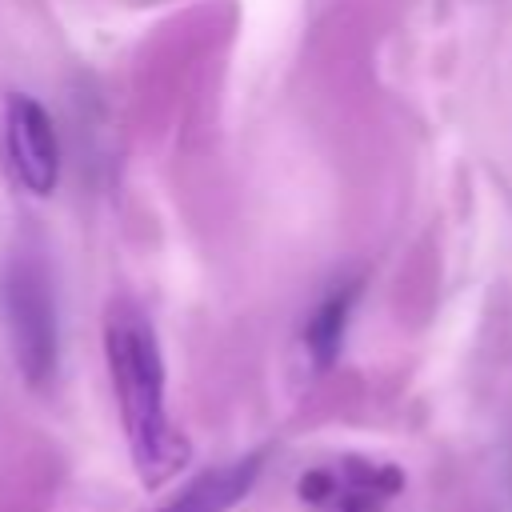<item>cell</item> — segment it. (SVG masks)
<instances>
[{"label": "cell", "instance_id": "obj_1", "mask_svg": "<svg viewBox=\"0 0 512 512\" xmlns=\"http://www.w3.org/2000/svg\"><path fill=\"white\" fill-rule=\"evenodd\" d=\"M104 360L132 464L148 488H160L168 476L180 472L188 448L168 412L164 356L156 332L132 300H116L104 316Z\"/></svg>", "mask_w": 512, "mask_h": 512}, {"label": "cell", "instance_id": "obj_2", "mask_svg": "<svg viewBox=\"0 0 512 512\" xmlns=\"http://www.w3.org/2000/svg\"><path fill=\"white\" fill-rule=\"evenodd\" d=\"M4 308H8V332L16 348V364L28 384L44 388L56 372V308L48 272L36 252H20L8 264L4 276Z\"/></svg>", "mask_w": 512, "mask_h": 512}, {"label": "cell", "instance_id": "obj_3", "mask_svg": "<svg viewBox=\"0 0 512 512\" xmlns=\"http://www.w3.org/2000/svg\"><path fill=\"white\" fill-rule=\"evenodd\" d=\"M404 476L392 464L344 456L316 464L300 476V500L308 512H384Z\"/></svg>", "mask_w": 512, "mask_h": 512}, {"label": "cell", "instance_id": "obj_4", "mask_svg": "<svg viewBox=\"0 0 512 512\" xmlns=\"http://www.w3.org/2000/svg\"><path fill=\"white\" fill-rule=\"evenodd\" d=\"M4 152H8V168L20 180L24 192L32 196H48L60 180V144H56V128L52 116L44 112L40 100L12 92L8 108H4Z\"/></svg>", "mask_w": 512, "mask_h": 512}, {"label": "cell", "instance_id": "obj_5", "mask_svg": "<svg viewBox=\"0 0 512 512\" xmlns=\"http://www.w3.org/2000/svg\"><path fill=\"white\" fill-rule=\"evenodd\" d=\"M260 476V456H244L236 464H220L200 472L180 496H172L160 512H228Z\"/></svg>", "mask_w": 512, "mask_h": 512}, {"label": "cell", "instance_id": "obj_6", "mask_svg": "<svg viewBox=\"0 0 512 512\" xmlns=\"http://www.w3.org/2000/svg\"><path fill=\"white\" fill-rule=\"evenodd\" d=\"M352 300H356V288L332 292V296L312 312V320H308V328H304V344H308V352H312V360H316L320 368H328V364L336 360V352H340Z\"/></svg>", "mask_w": 512, "mask_h": 512}]
</instances>
